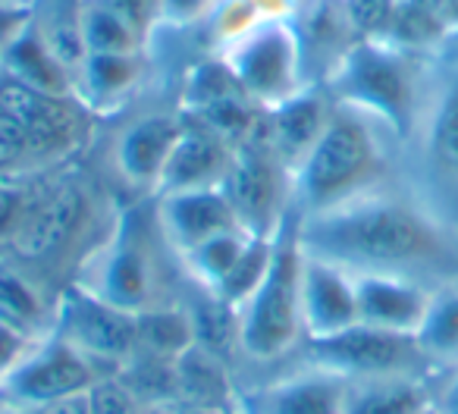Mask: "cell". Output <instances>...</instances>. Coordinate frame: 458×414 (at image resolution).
<instances>
[{"mask_svg":"<svg viewBox=\"0 0 458 414\" xmlns=\"http://www.w3.org/2000/svg\"><path fill=\"white\" fill-rule=\"evenodd\" d=\"M299 242L352 276H402L433 292L458 283L455 232L402 179L330 211L299 214Z\"/></svg>","mask_w":458,"mask_h":414,"instance_id":"obj_1","label":"cell"},{"mask_svg":"<svg viewBox=\"0 0 458 414\" xmlns=\"http://www.w3.org/2000/svg\"><path fill=\"white\" fill-rule=\"evenodd\" d=\"M402 139L349 104L333 101L327 129L293 170V207L320 214L402 179Z\"/></svg>","mask_w":458,"mask_h":414,"instance_id":"obj_2","label":"cell"},{"mask_svg":"<svg viewBox=\"0 0 458 414\" xmlns=\"http://www.w3.org/2000/svg\"><path fill=\"white\" fill-rule=\"evenodd\" d=\"M402 185L458 239V29L437 47L424 107L402 148Z\"/></svg>","mask_w":458,"mask_h":414,"instance_id":"obj_3","label":"cell"},{"mask_svg":"<svg viewBox=\"0 0 458 414\" xmlns=\"http://www.w3.org/2000/svg\"><path fill=\"white\" fill-rule=\"evenodd\" d=\"M433 60L437 51H420L393 38H361L339 60L324 89L333 101L386 123L405 145L424 107Z\"/></svg>","mask_w":458,"mask_h":414,"instance_id":"obj_4","label":"cell"},{"mask_svg":"<svg viewBox=\"0 0 458 414\" xmlns=\"http://www.w3.org/2000/svg\"><path fill=\"white\" fill-rule=\"evenodd\" d=\"M301 261L305 251L299 242V211L293 207L276 230L267 276L239 308V351L249 361L270 364L293 355L295 349H305Z\"/></svg>","mask_w":458,"mask_h":414,"instance_id":"obj_5","label":"cell"},{"mask_svg":"<svg viewBox=\"0 0 458 414\" xmlns=\"http://www.w3.org/2000/svg\"><path fill=\"white\" fill-rule=\"evenodd\" d=\"M79 286L129 314L164 308L160 301V267L151 236L139 214H126L110 239L82 264Z\"/></svg>","mask_w":458,"mask_h":414,"instance_id":"obj_6","label":"cell"},{"mask_svg":"<svg viewBox=\"0 0 458 414\" xmlns=\"http://www.w3.org/2000/svg\"><path fill=\"white\" fill-rule=\"evenodd\" d=\"M242 91L261 110H274L289 97L311 89L305 76V60L293 22L283 16H270L251 26L236 41H229L223 54Z\"/></svg>","mask_w":458,"mask_h":414,"instance_id":"obj_7","label":"cell"},{"mask_svg":"<svg viewBox=\"0 0 458 414\" xmlns=\"http://www.w3.org/2000/svg\"><path fill=\"white\" fill-rule=\"evenodd\" d=\"M305 361L320 364L345 380H383V376L437 380L443 374L420 349L418 336L377 330L368 324H355L330 339L305 342Z\"/></svg>","mask_w":458,"mask_h":414,"instance_id":"obj_8","label":"cell"},{"mask_svg":"<svg viewBox=\"0 0 458 414\" xmlns=\"http://www.w3.org/2000/svg\"><path fill=\"white\" fill-rule=\"evenodd\" d=\"M101 380V364L60 339L57 333L32 339L22 358L0 380V408L38 411L70 395L89 393Z\"/></svg>","mask_w":458,"mask_h":414,"instance_id":"obj_9","label":"cell"},{"mask_svg":"<svg viewBox=\"0 0 458 414\" xmlns=\"http://www.w3.org/2000/svg\"><path fill=\"white\" fill-rule=\"evenodd\" d=\"M223 189L236 207L239 224L255 236H274L283 217L293 211V173L270 148L264 116L236 148Z\"/></svg>","mask_w":458,"mask_h":414,"instance_id":"obj_10","label":"cell"},{"mask_svg":"<svg viewBox=\"0 0 458 414\" xmlns=\"http://www.w3.org/2000/svg\"><path fill=\"white\" fill-rule=\"evenodd\" d=\"M51 333L98 364H123L139 349V314H129L72 283L54 308Z\"/></svg>","mask_w":458,"mask_h":414,"instance_id":"obj_11","label":"cell"},{"mask_svg":"<svg viewBox=\"0 0 458 414\" xmlns=\"http://www.w3.org/2000/svg\"><path fill=\"white\" fill-rule=\"evenodd\" d=\"M345 376L305 361L249 389L242 395V414H345Z\"/></svg>","mask_w":458,"mask_h":414,"instance_id":"obj_12","label":"cell"},{"mask_svg":"<svg viewBox=\"0 0 458 414\" xmlns=\"http://www.w3.org/2000/svg\"><path fill=\"white\" fill-rule=\"evenodd\" d=\"M157 220L160 236L166 239L173 255H182L191 245L216 236V232L239 230V214L229 201L223 185H204V189H179L157 195ZM245 230V226H242Z\"/></svg>","mask_w":458,"mask_h":414,"instance_id":"obj_13","label":"cell"},{"mask_svg":"<svg viewBox=\"0 0 458 414\" xmlns=\"http://www.w3.org/2000/svg\"><path fill=\"white\" fill-rule=\"evenodd\" d=\"M301 324L308 342L330 339L358 324L355 276L339 264L314 258L308 251L301 261Z\"/></svg>","mask_w":458,"mask_h":414,"instance_id":"obj_14","label":"cell"},{"mask_svg":"<svg viewBox=\"0 0 458 414\" xmlns=\"http://www.w3.org/2000/svg\"><path fill=\"white\" fill-rule=\"evenodd\" d=\"M358 289V324L377 326L389 333L418 336L427 311H430L433 289L402 276H355Z\"/></svg>","mask_w":458,"mask_h":414,"instance_id":"obj_15","label":"cell"},{"mask_svg":"<svg viewBox=\"0 0 458 414\" xmlns=\"http://www.w3.org/2000/svg\"><path fill=\"white\" fill-rule=\"evenodd\" d=\"M185 120V116H182ZM236 157V148L229 145L214 129L195 120H185L182 135L170 154V164L157 185V195L179 189H204V185H223L226 173Z\"/></svg>","mask_w":458,"mask_h":414,"instance_id":"obj_16","label":"cell"},{"mask_svg":"<svg viewBox=\"0 0 458 414\" xmlns=\"http://www.w3.org/2000/svg\"><path fill=\"white\" fill-rule=\"evenodd\" d=\"M333 114V97L324 85H311L301 95L289 97L286 104L274 110H264V132L276 157L289 166V173L308 157L314 141L327 129Z\"/></svg>","mask_w":458,"mask_h":414,"instance_id":"obj_17","label":"cell"},{"mask_svg":"<svg viewBox=\"0 0 458 414\" xmlns=\"http://www.w3.org/2000/svg\"><path fill=\"white\" fill-rule=\"evenodd\" d=\"M185 120L173 114H151L135 120L116 141V166L139 189L157 191L170 154L182 135Z\"/></svg>","mask_w":458,"mask_h":414,"instance_id":"obj_18","label":"cell"},{"mask_svg":"<svg viewBox=\"0 0 458 414\" xmlns=\"http://www.w3.org/2000/svg\"><path fill=\"white\" fill-rule=\"evenodd\" d=\"M85 191L79 182H66L54 189L45 201H38L32 211L26 214L22 226L13 236V249L20 251L26 261H41L60 251L72 239L85 217Z\"/></svg>","mask_w":458,"mask_h":414,"instance_id":"obj_19","label":"cell"},{"mask_svg":"<svg viewBox=\"0 0 458 414\" xmlns=\"http://www.w3.org/2000/svg\"><path fill=\"white\" fill-rule=\"evenodd\" d=\"M0 76L22 82L26 89L45 91V95H57V97L76 95V72L66 70L54 57V51L41 38L35 22H29L13 38V45L4 51V57H0Z\"/></svg>","mask_w":458,"mask_h":414,"instance_id":"obj_20","label":"cell"},{"mask_svg":"<svg viewBox=\"0 0 458 414\" xmlns=\"http://www.w3.org/2000/svg\"><path fill=\"white\" fill-rule=\"evenodd\" d=\"M141 79V54H85L76 72V97L82 107L107 114L129 101Z\"/></svg>","mask_w":458,"mask_h":414,"instance_id":"obj_21","label":"cell"},{"mask_svg":"<svg viewBox=\"0 0 458 414\" xmlns=\"http://www.w3.org/2000/svg\"><path fill=\"white\" fill-rule=\"evenodd\" d=\"M433 386L427 376H383L349 380L345 414H427L433 408Z\"/></svg>","mask_w":458,"mask_h":414,"instance_id":"obj_22","label":"cell"},{"mask_svg":"<svg viewBox=\"0 0 458 414\" xmlns=\"http://www.w3.org/2000/svg\"><path fill=\"white\" fill-rule=\"evenodd\" d=\"M251 236H255V232L242 230V226H239V230L216 232V236L191 245L189 251H182V255H176V258L182 261V267L189 270L191 283L201 286V292L214 295L216 289L223 286V280L233 274V267L239 264V258L245 255Z\"/></svg>","mask_w":458,"mask_h":414,"instance_id":"obj_23","label":"cell"},{"mask_svg":"<svg viewBox=\"0 0 458 414\" xmlns=\"http://www.w3.org/2000/svg\"><path fill=\"white\" fill-rule=\"evenodd\" d=\"M418 342L443 374L458 368V283L433 292L430 311L418 330Z\"/></svg>","mask_w":458,"mask_h":414,"instance_id":"obj_24","label":"cell"},{"mask_svg":"<svg viewBox=\"0 0 458 414\" xmlns=\"http://www.w3.org/2000/svg\"><path fill=\"white\" fill-rule=\"evenodd\" d=\"M82 38L89 54H141L145 45V35L101 0H82Z\"/></svg>","mask_w":458,"mask_h":414,"instance_id":"obj_25","label":"cell"},{"mask_svg":"<svg viewBox=\"0 0 458 414\" xmlns=\"http://www.w3.org/2000/svg\"><path fill=\"white\" fill-rule=\"evenodd\" d=\"M0 324L13 326L26 336L38 339L45 324V301L35 292V286L13 267L0 261Z\"/></svg>","mask_w":458,"mask_h":414,"instance_id":"obj_26","label":"cell"},{"mask_svg":"<svg viewBox=\"0 0 458 414\" xmlns=\"http://www.w3.org/2000/svg\"><path fill=\"white\" fill-rule=\"evenodd\" d=\"M139 345H145V349L154 351L157 358L176 361L179 355H185V351L195 345L191 314L176 311V308H170V305L139 314Z\"/></svg>","mask_w":458,"mask_h":414,"instance_id":"obj_27","label":"cell"},{"mask_svg":"<svg viewBox=\"0 0 458 414\" xmlns=\"http://www.w3.org/2000/svg\"><path fill=\"white\" fill-rule=\"evenodd\" d=\"M274 242H276V232L274 236H251L245 255L239 258L233 274H229L226 280H223V286L214 292L223 305H229L236 314H239V308L249 301V295L261 286L264 276H267V267H270V261H274Z\"/></svg>","mask_w":458,"mask_h":414,"instance_id":"obj_28","label":"cell"},{"mask_svg":"<svg viewBox=\"0 0 458 414\" xmlns=\"http://www.w3.org/2000/svg\"><path fill=\"white\" fill-rule=\"evenodd\" d=\"M20 170H32L29 132L20 116L0 110V176H13Z\"/></svg>","mask_w":458,"mask_h":414,"instance_id":"obj_29","label":"cell"},{"mask_svg":"<svg viewBox=\"0 0 458 414\" xmlns=\"http://www.w3.org/2000/svg\"><path fill=\"white\" fill-rule=\"evenodd\" d=\"M89 401L91 414H135V399L129 386L120 380H107V376H101L89 389Z\"/></svg>","mask_w":458,"mask_h":414,"instance_id":"obj_30","label":"cell"},{"mask_svg":"<svg viewBox=\"0 0 458 414\" xmlns=\"http://www.w3.org/2000/svg\"><path fill=\"white\" fill-rule=\"evenodd\" d=\"M104 7L120 13L139 35H151V29L164 20V4L160 0H101Z\"/></svg>","mask_w":458,"mask_h":414,"instance_id":"obj_31","label":"cell"},{"mask_svg":"<svg viewBox=\"0 0 458 414\" xmlns=\"http://www.w3.org/2000/svg\"><path fill=\"white\" fill-rule=\"evenodd\" d=\"M22 220V189L13 182V176H0V239H13Z\"/></svg>","mask_w":458,"mask_h":414,"instance_id":"obj_32","label":"cell"},{"mask_svg":"<svg viewBox=\"0 0 458 414\" xmlns=\"http://www.w3.org/2000/svg\"><path fill=\"white\" fill-rule=\"evenodd\" d=\"M164 4V20L176 26H191L204 16L216 13L223 0H160Z\"/></svg>","mask_w":458,"mask_h":414,"instance_id":"obj_33","label":"cell"},{"mask_svg":"<svg viewBox=\"0 0 458 414\" xmlns=\"http://www.w3.org/2000/svg\"><path fill=\"white\" fill-rule=\"evenodd\" d=\"M29 345H32V336L13 330V326H7V324H0V380H4L7 370L20 361Z\"/></svg>","mask_w":458,"mask_h":414,"instance_id":"obj_34","label":"cell"},{"mask_svg":"<svg viewBox=\"0 0 458 414\" xmlns=\"http://www.w3.org/2000/svg\"><path fill=\"white\" fill-rule=\"evenodd\" d=\"M32 22V7H7L0 4V57L13 45V38Z\"/></svg>","mask_w":458,"mask_h":414,"instance_id":"obj_35","label":"cell"},{"mask_svg":"<svg viewBox=\"0 0 458 414\" xmlns=\"http://www.w3.org/2000/svg\"><path fill=\"white\" fill-rule=\"evenodd\" d=\"M433 411L458 414V368L437 376V386H433Z\"/></svg>","mask_w":458,"mask_h":414,"instance_id":"obj_36","label":"cell"},{"mask_svg":"<svg viewBox=\"0 0 458 414\" xmlns=\"http://www.w3.org/2000/svg\"><path fill=\"white\" fill-rule=\"evenodd\" d=\"M29 414H91V401H89V393H82V395H70V399H60V401H54V405H45Z\"/></svg>","mask_w":458,"mask_h":414,"instance_id":"obj_37","label":"cell"},{"mask_svg":"<svg viewBox=\"0 0 458 414\" xmlns=\"http://www.w3.org/2000/svg\"><path fill=\"white\" fill-rule=\"evenodd\" d=\"M0 4H7V7H35V0H0Z\"/></svg>","mask_w":458,"mask_h":414,"instance_id":"obj_38","label":"cell"},{"mask_svg":"<svg viewBox=\"0 0 458 414\" xmlns=\"http://www.w3.org/2000/svg\"><path fill=\"white\" fill-rule=\"evenodd\" d=\"M0 414H29V411H16V408H0Z\"/></svg>","mask_w":458,"mask_h":414,"instance_id":"obj_39","label":"cell"},{"mask_svg":"<svg viewBox=\"0 0 458 414\" xmlns=\"http://www.w3.org/2000/svg\"><path fill=\"white\" fill-rule=\"evenodd\" d=\"M427 414H437V411H433V408H430V411H427Z\"/></svg>","mask_w":458,"mask_h":414,"instance_id":"obj_40","label":"cell"}]
</instances>
